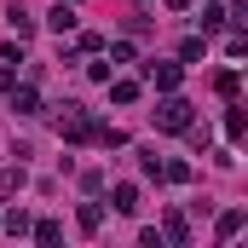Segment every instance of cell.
<instances>
[{"instance_id":"cell-23","label":"cell","mask_w":248,"mask_h":248,"mask_svg":"<svg viewBox=\"0 0 248 248\" xmlns=\"http://www.w3.org/2000/svg\"><path fill=\"white\" fill-rule=\"evenodd\" d=\"M81 52H93V58H98V52H104V35H98V29H87V35H81Z\"/></svg>"},{"instance_id":"cell-17","label":"cell","mask_w":248,"mask_h":248,"mask_svg":"<svg viewBox=\"0 0 248 248\" xmlns=\"http://www.w3.org/2000/svg\"><path fill=\"white\" fill-rule=\"evenodd\" d=\"M208 52V35H185V46H179V63H196Z\"/></svg>"},{"instance_id":"cell-21","label":"cell","mask_w":248,"mask_h":248,"mask_svg":"<svg viewBox=\"0 0 248 248\" xmlns=\"http://www.w3.org/2000/svg\"><path fill=\"white\" fill-rule=\"evenodd\" d=\"M104 52H110V63H133V46L127 41H104Z\"/></svg>"},{"instance_id":"cell-14","label":"cell","mask_w":248,"mask_h":248,"mask_svg":"<svg viewBox=\"0 0 248 248\" xmlns=\"http://www.w3.org/2000/svg\"><path fill=\"white\" fill-rule=\"evenodd\" d=\"M17 190H23V162H17V168H0V202L17 196Z\"/></svg>"},{"instance_id":"cell-19","label":"cell","mask_w":248,"mask_h":248,"mask_svg":"<svg viewBox=\"0 0 248 248\" xmlns=\"http://www.w3.org/2000/svg\"><path fill=\"white\" fill-rule=\"evenodd\" d=\"M110 98L116 104H139V81H110Z\"/></svg>"},{"instance_id":"cell-7","label":"cell","mask_w":248,"mask_h":248,"mask_svg":"<svg viewBox=\"0 0 248 248\" xmlns=\"http://www.w3.org/2000/svg\"><path fill=\"white\" fill-rule=\"evenodd\" d=\"M29 237H35L41 248H58L63 243V225H58V219H41V225H29Z\"/></svg>"},{"instance_id":"cell-1","label":"cell","mask_w":248,"mask_h":248,"mask_svg":"<svg viewBox=\"0 0 248 248\" xmlns=\"http://www.w3.org/2000/svg\"><path fill=\"white\" fill-rule=\"evenodd\" d=\"M52 127H58V139H69V144H93V110L87 104H58V116H52Z\"/></svg>"},{"instance_id":"cell-13","label":"cell","mask_w":248,"mask_h":248,"mask_svg":"<svg viewBox=\"0 0 248 248\" xmlns=\"http://www.w3.org/2000/svg\"><path fill=\"white\" fill-rule=\"evenodd\" d=\"M162 179H168V185H190L196 168H190V162H162Z\"/></svg>"},{"instance_id":"cell-2","label":"cell","mask_w":248,"mask_h":248,"mask_svg":"<svg viewBox=\"0 0 248 248\" xmlns=\"http://www.w3.org/2000/svg\"><path fill=\"white\" fill-rule=\"evenodd\" d=\"M196 104L190 98H179V93H162V104H156V133H185L196 116H190Z\"/></svg>"},{"instance_id":"cell-16","label":"cell","mask_w":248,"mask_h":248,"mask_svg":"<svg viewBox=\"0 0 248 248\" xmlns=\"http://www.w3.org/2000/svg\"><path fill=\"white\" fill-rule=\"evenodd\" d=\"M243 127H248V116H243V104L231 98V110H225V139H243Z\"/></svg>"},{"instance_id":"cell-26","label":"cell","mask_w":248,"mask_h":248,"mask_svg":"<svg viewBox=\"0 0 248 248\" xmlns=\"http://www.w3.org/2000/svg\"><path fill=\"white\" fill-rule=\"evenodd\" d=\"M185 6H190V0H168V12H185Z\"/></svg>"},{"instance_id":"cell-24","label":"cell","mask_w":248,"mask_h":248,"mask_svg":"<svg viewBox=\"0 0 248 248\" xmlns=\"http://www.w3.org/2000/svg\"><path fill=\"white\" fill-rule=\"evenodd\" d=\"M185 133H190V144H196V150H208V139H214V133H208V122H202V127L190 122V127H185Z\"/></svg>"},{"instance_id":"cell-22","label":"cell","mask_w":248,"mask_h":248,"mask_svg":"<svg viewBox=\"0 0 248 248\" xmlns=\"http://www.w3.org/2000/svg\"><path fill=\"white\" fill-rule=\"evenodd\" d=\"M139 168H144L150 179H162V156H156V150H139Z\"/></svg>"},{"instance_id":"cell-25","label":"cell","mask_w":248,"mask_h":248,"mask_svg":"<svg viewBox=\"0 0 248 248\" xmlns=\"http://www.w3.org/2000/svg\"><path fill=\"white\" fill-rule=\"evenodd\" d=\"M12 87H17V69H12V63H0V93H12Z\"/></svg>"},{"instance_id":"cell-18","label":"cell","mask_w":248,"mask_h":248,"mask_svg":"<svg viewBox=\"0 0 248 248\" xmlns=\"http://www.w3.org/2000/svg\"><path fill=\"white\" fill-rule=\"evenodd\" d=\"M231 17H225V6H202V35H214V29H225Z\"/></svg>"},{"instance_id":"cell-11","label":"cell","mask_w":248,"mask_h":248,"mask_svg":"<svg viewBox=\"0 0 248 248\" xmlns=\"http://www.w3.org/2000/svg\"><path fill=\"white\" fill-rule=\"evenodd\" d=\"M75 225H81V231L93 237V231L104 225V208H98V202H81V214H75Z\"/></svg>"},{"instance_id":"cell-9","label":"cell","mask_w":248,"mask_h":248,"mask_svg":"<svg viewBox=\"0 0 248 248\" xmlns=\"http://www.w3.org/2000/svg\"><path fill=\"white\" fill-rule=\"evenodd\" d=\"M6 17H12V35H17V41H29V35H35V17H29L17 0H12V12H6Z\"/></svg>"},{"instance_id":"cell-4","label":"cell","mask_w":248,"mask_h":248,"mask_svg":"<svg viewBox=\"0 0 248 248\" xmlns=\"http://www.w3.org/2000/svg\"><path fill=\"white\" fill-rule=\"evenodd\" d=\"M6 98H12V116H41V93H35V81H17Z\"/></svg>"},{"instance_id":"cell-15","label":"cell","mask_w":248,"mask_h":248,"mask_svg":"<svg viewBox=\"0 0 248 248\" xmlns=\"http://www.w3.org/2000/svg\"><path fill=\"white\" fill-rule=\"evenodd\" d=\"M243 208H225V214H219V225H214V231H219V237H237V231H243Z\"/></svg>"},{"instance_id":"cell-6","label":"cell","mask_w":248,"mask_h":248,"mask_svg":"<svg viewBox=\"0 0 248 248\" xmlns=\"http://www.w3.org/2000/svg\"><path fill=\"white\" fill-rule=\"evenodd\" d=\"M162 243H173V248H185V243H190V219L179 214V208L162 219Z\"/></svg>"},{"instance_id":"cell-5","label":"cell","mask_w":248,"mask_h":248,"mask_svg":"<svg viewBox=\"0 0 248 248\" xmlns=\"http://www.w3.org/2000/svg\"><path fill=\"white\" fill-rule=\"evenodd\" d=\"M75 23H81V12H75V0H58V6L46 12V29H52V35H69Z\"/></svg>"},{"instance_id":"cell-10","label":"cell","mask_w":248,"mask_h":248,"mask_svg":"<svg viewBox=\"0 0 248 248\" xmlns=\"http://www.w3.org/2000/svg\"><path fill=\"white\" fill-rule=\"evenodd\" d=\"M214 93H219V98H237V93H243V75H237V69H219V75H214Z\"/></svg>"},{"instance_id":"cell-20","label":"cell","mask_w":248,"mask_h":248,"mask_svg":"<svg viewBox=\"0 0 248 248\" xmlns=\"http://www.w3.org/2000/svg\"><path fill=\"white\" fill-rule=\"evenodd\" d=\"M81 190H87V196H104V173H98V168H87V173H81Z\"/></svg>"},{"instance_id":"cell-3","label":"cell","mask_w":248,"mask_h":248,"mask_svg":"<svg viewBox=\"0 0 248 248\" xmlns=\"http://www.w3.org/2000/svg\"><path fill=\"white\" fill-rule=\"evenodd\" d=\"M144 81H156V93H179L185 63H144Z\"/></svg>"},{"instance_id":"cell-8","label":"cell","mask_w":248,"mask_h":248,"mask_svg":"<svg viewBox=\"0 0 248 248\" xmlns=\"http://www.w3.org/2000/svg\"><path fill=\"white\" fill-rule=\"evenodd\" d=\"M110 208L116 214H139V185H116L110 190Z\"/></svg>"},{"instance_id":"cell-12","label":"cell","mask_w":248,"mask_h":248,"mask_svg":"<svg viewBox=\"0 0 248 248\" xmlns=\"http://www.w3.org/2000/svg\"><path fill=\"white\" fill-rule=\"evenodd\" d=\"M29 225H35V219H29L23 208H12V214H0V231H12V237H29Z\"/></svg>"}]
</instances>
